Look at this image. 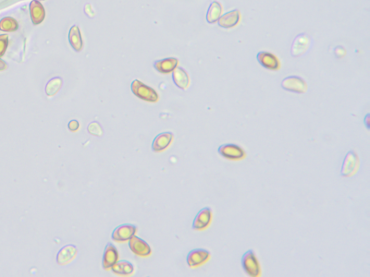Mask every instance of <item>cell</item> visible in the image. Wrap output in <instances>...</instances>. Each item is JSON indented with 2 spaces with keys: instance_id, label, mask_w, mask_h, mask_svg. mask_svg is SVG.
Returning a JSON list of instances; mask_svg holds the SVG:
<instances>
[{
  "instance_id": "1",
  "label": "cell",
  "mask_w": 370,
  "mask_h": 277,
  "mask_svg": "<svg viewBox=\"0 0 370 277\" xmlns=\"http://www.w3.org/2000/svg\"><path fill=\"white\" fill-rule=\"evenodd\" d=\"M130 90L136 97L149 103H156L160 99L158 93L152 87L146 85L141 80H134L132 82Z\"/></svg>"
},
{
  "instance_id": "2",
  "label": "cell",
  "mask_w": 370,
  "mask_h": 277,
  "mask_svg": "<svg viewBox=\"0 0 370 277\" xmlns=\"http://www.w3.org/2000/svg\"><path fill=\"white\" fill-rule=\"evenodd\" d=\"M240 265L244 272L248 277H258L261 275V269L258 260L253 250H249L242 256Z\"/></svg>"
},
{
  "instance_id": "3",
  "label": "cell",
  "mask_w": 370,
  "mask_h": 277,
  "mask_svg": "<svg viewBox=\"0 0 370 277\" xmlns=\"http://www.w3.org/2000/svg\"><path fill=\"white\" fill-rule=\"evenodd\" d=\"M218 154L230 161H240L246 158V153L236 143H224L218 148Z\"/></svg>"
},
{
  "instance_id": "4",
  "label": "cell",
  "mask_w": 370,
  "mask_h": 277,
  "mask_svg": "<svg viewBox=\"0 0 370 277\" xmlns=\"http://www.w3.org/2000/svg\"><path fill=\"white\" fill-rule=\"evenodd\" d=\"M280 86L286 92H294L298 94H302L308 91V84L306 80L300 76L296 75H290L288 77H285Z\"/></svg>"
},
{
  "instance_id": "5",
  "label": "cell",
  "mask_w": 370,
  "mask_h": 277,
  "mask_svg": "<svg viewBox=\"0 0 370 277\" xmlns=\"http://www.w3.org/2000/svg\"><path fill=\"white\" fill-rule=\"evenodd\" d=\"M359 166V158L354 151H349L346 154L340 168V176L344 178H349L358 172Z\"/></svg>"
},
{
  "instance_id": "6",
  "label": "cell",
  "mask_w": 370,
  "mask_h": 277,
  "mask_svg": "<svg viewBox=\"0 0 370 277\" xmlns=\"http://www.w3.org/2000/svg\"><path fill=\"white\" fill-rule=\"evenodd\" d=\"M311 37L308 33L302 32L296 35L290 46V55L294 57H299L308 52L311 45Z\"/></svg>"
},
{
  "instance_id": "7",
  "label": "cell",
  "mask_w": 370,
  "mask_h": 277,
  "mask_svg": "<svg viewBox=\"0 0 370 277\" xmlns=\"http://www.w3.org/2000/svg\"><path fill=\"white\" fill-rule=\"evenodd\" d=\"M210 259V251L206 249H194L187 254L186 263L190 268H198L208 262Z\"/></svg>"
},
{
  "instance_id": "8",
  "label": "cell",
  "mask_w": 370,
  "mask_h": 277,
  "mask_svg": "<svg viewBox=\"0 0 370 277\" xmlns=\"http://www.w3.org/2000/svg\"><path fill=\"white\" fill-rule=\"evenodd\" d=\"M137 227L130 224H124L115 228L111 234V239L116 242H125L134 237L137 232Z\"/></svg>"
},
{
  "instance_id": "9",
  "label": "cell",
  "mask_w": 370,
  "mask_h": 277,
  "mask_svg": "<svg viewBox=\"0 0 370 277\" xmlns=\"http://www.w3.org/2000/svg\"><path fill=\"white\" fill-rule=\"evenodd\" d=\"M213 214L210 207H204L200 210L194 217L192 228L194 230H204L208 228L212 222Z\"/></svg>"
},
{
  "instance_id": "10",
  "label": "cell",
  "mask_w": 370,
  "mask_h": 277,
  "mask_svg": "<svg viewBox=\"0 0 370 277\" xmlns=\"http://www.w3.org/2000/svg\"><path fill=\"white\" fill-rule=\"evenodd\" d=\"M128 241L130 250L137 256L148 257L151 255L152 253L151 247L149 246V244L146 240H142L134 235Z\"/></svg>"
},
{
  "instance_id": "11",
  "label": "cell",
  "mask_w": 370,
  "mask_h": 277,
  "mask_svg": "<svg viewBox=\"0 0 370 277\" xmlns=\"http://www.w3.org/2000/svg\"><path fill=\"white\" fill-rule=\"evenodd\" d=\"M256 60L261 67L268 70H278L280 63L276 55L268 51H260L256 55Z\"/></svg>"
},
{
  "instance_id": "12",
  "label": "cell",
  "mask_w": 370,
  "mask_h": 277,
  "mask_svg": "<svg viewBox=\"0 0 370 277\" xmlns=\"http://www.w3.org/2000/svg\"><path fill=\"white\" fill-rule=\"evenodd\" d=\"M240 19V13L239 9H232L222 15L216 22L220 28L230 29L239 24Z\"/></svg>"
},
{
  "instance_id": "13",
  "label": "cell",
  "mask_w": 370,
  "mask_h": 277,
  "mask_svg": "<svg viewBox=\"0 0 370 277\" xmlns=\"http://www.w3.org/2000/svg\"><path fill=\"white\" fill-rule=\"evenodd\" d=\"M172 132L170 131H165L161 132L160 134L154 137V141L152 143V151L154 153H160L162 151H165L168 147L173 141Z\"/></svg>"
},
{
  "instance_id": "14",
  "label": "cell",
  "mask_w": 370,
  "mask_h": 277,
  "mask_svg": "<svg viewBox=\"0 0 370 277\" xmlns=\"http://www.w3.org/2000/svg\"><path fill=\"white\" fill-rule=\"evenodd\" d=\"M77 253H78L77 248L72 244H68L66 246L62 247L56 257V264L60 265H67L75 258Z\"/></svg>"
},
{
  "instance_id": "15",
  "label": "cell",
  "mask_w": 370,
  "mask_h": 277,
  "mask_svg": "<svg viewBox=\"0 0 370 277\" xmlns=\"http://www.w3.org/2000/svg\"><path fill=\"white\" fill-rule=\"evenodd\" d=\"M118 259V253L117 248L111 243H108L105 247L103 258H102V266L105 270L110 269L113 265H115Z\"/></svg>"
},
{
  "instance_id": "16",
  "label": "cell",
  "mask_w": 370,
  "mask_h": 277,
  "mask_svg": "<svg viewBox=\"0 0 370 277\" xmlns=\"http://www.w3.org/2000/svg\"><path fill=\"white\" fill-rule=\"evenodd\" d=\"M179 60L176 57H166L156 60L153 64L154 69L161 74H170L178 67Z\"/></svg>"
},
{
  "instance_id": "17",
  "label": "cell",
  "mask_w": 370,
  "mask_h": 277,
  "mask_svg": "<svg viewBox=\"0 0 370 277\" xmlns=\"http://www.w3.org/2000/svg\"><path fill=\"white\" fill-rule=\"evenodd\" d=\"M29 9L32 24L38 25L42 23L46 17V10L42 3L38 0H32L29 5Z\"/></svg>"
},
{
  "instance_id": "18",
  "label": "cell",
  "mask_w": 370,
  "mask_h": 277,
  "mask_svg": "<svg viewBox=\"0 0 370 277\" xmlns=\"http://www.w3.org/2000/svg\"><path fill=\"white\" fill-rule=\"evenodd\" d=\"M173 83L180 90H186L190 85V78L184 68L177 67L172 72Z\"/></svg>"
},
{
  "instance_id": "19",
  "label": "cell",
  "mask_w": 370,
  "mask_h": 277,
  "mask_svg": "<svg viewBox=\"0 0 370 277\" xmlns=\"http://www.w3.org/2000/svg\"><path fill=\"white\" fill-rule=\"evenodd\" d=\"M68 42L76 52H80L82 49L84 43L80 35V28L77 25H74L72 27H70L68 31Z\"/></svg>"
},
{
  "instance_id": "20",
  "label": "cell",
  "mask_w": 370,
  "mask_h": 277,
  "mask_svg": "<svg viewBox=\"0 0 370 277\" xmlns=\"http://www.w3.org/2000/svg\"><path fill=\"white\" fill-rule=\"evenodd\" d=\"M222 15V4L218 1H216V0L212 1L210 3L208 11H206V21L210 24H213V23H215V22H216L218 20V18H220Z\"/></svg>"
},
{
  "instance_id": "21",
  "label": "cell",
  "mask_w": 370,
  "mask_h": 277,
  "mask_svg": "<svg viewBox=\"0 0 370 277\" xmlns=\"http://www.w3.org/2000/svg\"><path fill=\"white\" fill-rule=\"evenodd\" d=\"M110 269L118 276H132L134 271V267L132 264L125 260L117 262L115 265H113Z\"/></svg>"
},
{
  "instance_id": "22",
  "label": "cell",
  "mask_w": 370,
  "mask_h": 277,
  "mask_svg": "<svg viewBox=\"0 0 370 277\" xmlns=\"http://www.w3.org/2000/svg\"><path fill=\"white\" fill-rule=\"evenodd\" d=\"M62 79L60 77H54L46 85V93L48 96H54L60 92L62 86Z\"/></svg>"
},
{
  "instance_id": "23",
  "label": "cell",
  "mask_w": 370,
  "mask_h": 277,
  "mask_svg": "<svg viewBox=\"0 0 370 277\" xmlns=\"http://www.w3.org/2000/svg\"><path fill=\"white\" fill-rule=\"evenodd\" d=\"M18 29V21L12 17H5L0 20V31L12 32Z\"/></svg>"
},
{
  "instance_id": "24",
  "label": "cell",
  "mask_w": 370,
  "mask_h": 277,
  "mask_svg": "<svg viewBox=\"0 0 370 277\" xmlns=\"http://www.w3.org/2000/svg\"><path fill=\"white\" fill-rule=\"evenodd\" d=\"M87 131L91 135L98 136V137H101L104 133L102 126L98 121H92V122L89 124L88 127H87Z\"/></svg>"
},
{
  "instance_id": "25",
  "label": "cell",
  "mask_w": 370,
  "mask_h": 277,
  "mask_svg": "<svg viewBox=\"0 0 370 277\" xmlns=\"http://www.w3.org/2000/svg\"><path fill=\"white\" fill-rule=\"evenodd\" d=\"M8 45V35L0 34V57L5 55Z\"/></svg>"
},
{
  "instance_id": "26",
  "label": "cell",
  "mask_w": 370,
  "mask_h": 277,
  "mask_svg": "<svg viewBox=\"0 0 370 277\" xmlns=\"http://www.w3.org/2000/svg\"><path fill=\"white\" fill-rule=\"evenodd\" d=\"M68 130H70V131H72V132L77 131L78 129H80V123H79V121H78V120H76V119L70 120L68 124Z\"/></svg>"
},
{
  "instance_id": "27",
  "label": "cell",
  "mask_w": 370,
  "mask_h": 277,
  "mask_svg": "<svg viewBox=\"0 0 370 277\" xmlns=\"http://www.w3.org/2000/svg\"><path fill=\"white\" fill-rule=\"evenodd\" d=\"M8 68V64L4 60L0 58V71H3Z\"/></svg>"
},
{
  "instance_id": "28",
  "label": "cell",
  "mask_w": 370,
  "mask_h": 277,
  "mask_svg": "<svg viewBox=\"0 0 370 277\" xmlns=\"http://www.w3.org/2000/svg\"><path fill=\"white\" fill-rule=\"evenodd\" d=\"M370 114H368L366 116V117H364V125H366V129H370Z\"/></svg>"
}]
</instances>
